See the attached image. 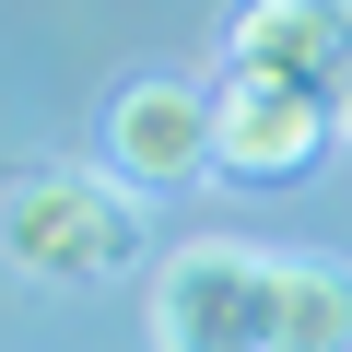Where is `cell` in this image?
<instances>
[{"label": "cell", "instance_id": "1", "mask_svg": "<svg viewBox=\"0 0 352 352\" xmlns=\"http://www.w3.org/2000/svg\"><path fill=\"white\" fill-rule=\"evenodd\" d=\"M0 258L24 282L71 294V282H118L141 258V200L129 176L106 164H24L12 188H0Z\"/></svg>", "mask_w": 352, "mask_h": 352}, {"label": "cell", "instance_id": "2", "mask_svg": "<svg viewBox=\"0 0 352 352\" xmlns=\"http://www.w3.org/2000/svg\"><path fill=\"white\" fill-rule=\"evenodd\" d=\"M270 247L188 235L153 270V352H270Z\"/></svg>", "mask_w": 352, "mask_h": 352}, {"label": "cell", "instance_id": "3", "mask_svg": "<svg viewBox=\"0 0 352 352\" xmlns=\"http://www.w3.org/2000/svg\"><path fill=\"white\" fill-rule=\"evenodd\" d=\"M223 82L305 94L352 129V0H247L223 24Z\"/></svg>", "mask_w": 352, "mask_h": 352}, {"label": "cell", "instance_id": "4", "mask_svg": "<svg viewBox=\"0 0 352 352\" xmlns=\"http://www.w3.org/2000/svg\"><path fill=\"white\" fill-rule=\"evenodd\" d=\"M106 176H129V188L212 176V82H188V71L118 82V94H106Z\"/></svg>", "mask_w": 352, "mask_h": 352}, {"label": "cell", "instance_id": "5", "mask_svg": "<svg viewBox=\"0 0 352 352\" xmlns=\"http://www.w3.org/2000/svg\"><path fill=\"white\" fill-rule=\"evenodd\" d=\"M329 141H340L329 106L270 82H212V176H235V188H294V176H317Z\"/></svg>", "mask_w": 352, "mask_h": 352}, {"label": "cell", "instance_id": "6", "mask_svg": "<svg viewBox=\"0 0 352 352\" xmlns=\"http://www.w3.org/2000/svg\"><path fill=\"white\" fill-rule=\"evenodd\" d=\"M270 352H352V270L340 258L270 270Z\"/></svg>", "mask_w": 352, "mask_h": 352}]
</instances>
